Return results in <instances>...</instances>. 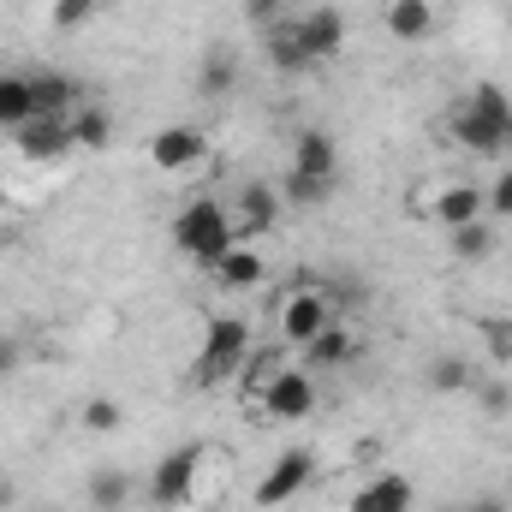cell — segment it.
I'll use <instances>...</instances> for the list:
<instances>
[{
    "mask_svg": "<svg viewBox=\"0 0 512 512\" xmlns=\"http://www.w3.org/2000/svg\"><path fill=\"white\" fill-rule=\"evenodd\" d=\"M173 245H179V251L191 256V262L215 268L221 256L233 251V215H227L221 203L197 197V203H185V209L173 215Z\"/></svg>",
    "mask_w": 512,
    "mask_h": 512,
    "instance_id": "obj_1",
    "label": "cell"
},
{
    "mask_svg": "<svg viewBox=\"0 0 512 512\" xmlns=\"http://www.w3.org/2000/svg\"><path fill=\"white\" fill-rule=\"evenodd\" d=\"M251 346H256V340H251V322H245V316H215V322H209V334H203V346H197L191 382H197V387L233 382Z\"/></svg>",
    "mask_w": 512,
    "mask_h": 512,
    "instance_id": "obj_2",
    "label": "cell"
},
{
    "mask_svg": "<svg viewBox=\"0 0 512 512\" xmlns=\"http://www.w3.org/2000/svg\"><path fill=\"white\" fill-rule=\"evenodd\" d=\"M203 459H209V441H185V447H173V453L149 471V501H155V507H185V501L197 495V471H203Z\"/></svg>",
    "mask_w": 512,
    "mask_h": 512,
    "instance_id": "obj_3",
    "label": "cell"
},
{
    "mask_svg": "<svg viewBox=\"0 0 512 512\" xmlns=\"http://www.w3.org/2000/svg\"><path fill=\"white\" fill-rule=\"evenodd\" d=\"M12 149L24 155V161H36V167H48V161H66L78 143H72V120H60V114H30L24 126H12Z\"/></svg>",
    "mask_w": 512,
    "mask_h": 512,
    "instance_id": "obj_4",
    "label": "cell"
},
{
    "mask_svg": "<svg viewBox=\"0 0 512 512\" xmlns=\"http://www.w3.org/2000/svg\"><path fill=\"white\" fill-rule=\"evenodd\" d=\"M447 131H453V143H459V149H471V155H483V161H495V155H507V149H512V126L489 120V114H483V108H471V102L447 108Z\"/></svg>",
    "mask_w": 512,
    "mask_h": 512,
    "instance_id": "obj_5",
    "label": "cell"
},
{
    "mask_svg": "<svg viewBox=\"0 0 512 512\" xmlns=\"http://www.w3.org/2000/svg\"><path fill=\"white\" fill-rule=\"evenodd\" d=\"M316 477V459H310V447H286L268 471H262V483H256V507H286L292 495H304V483Z\"/></svg>",
    "mask_w": 512,
    "mask_h": 512,
    "instance_id": "obj_6",
    "label": "cell"
},
{
    "mask_svg": "<svg viewBox=\"0 0 512 512\" xmlns=\"http://www.w3.org/2000/svg\"><path fill=\"white\" fill-rule=\"evenodd\" d=\"M328 322H334V298H328V292H292V298L280 304V340H286L292 352H304Z\"/></svg>",
    "mask_w": 512,
    "mask_h": 512,
    "instance_id": "obj_7",
    "label": "cell"
},
{
    "mask_svg": "<svg viewBox=\"0 0 512 512\" xmlns=\"http://www.w3.org/2000/svg\"><path fill=\"white\" fill-rule=\"evenodd\" d=\"M256 399H262V411H268L274 423H304V417L316 411V376H310V370H280Z\"/></svg>",
    "mask_w": 512,
    "mask_h": 512,
    "instance_id": "obj_8",
    "label": "cell"
},
{
    "mask_svg": "<svg viewBox=\"0 0 512 512\" xmlns=\"http://www.w3.org/2000/svg\"><path fill=\"white\" fill-rule=\"evenodd\" d=\"M292 30H298V48H304L310 66L316 60H334L346 48V12L340 6H310L304 18H292Z\"/></svg>",
    "mask_w": 512,
    "mask_h": 512,
    "instance_id": "obj_9",
    "label": "cell"
},
{
    "mask_svg": "<svg viewBox=\"0 0 512 512\" xmlns=\"http://www.w3.org/2000/svg\"><path fill=\"white\" fill-rule=\"evenodd\" d=\"M149 161L161 173H191L197 161H209V137L197 126H161L149 137Z\"/></svg>",
    "mask_w": 512,
    "mask_h": 512,
    "instance_id": "obj_10",
    "label": "cell"
},
{
    "mask_svg": "<svg viewBox=\"0 0 512 512\" xmlns=\"http://www.w3.org/2000/svg\"><path fill=\"white\" fill-rule=\"evenodd\" d=\"M358 352H364V346H358V334H352V328H340V322H328V328L304 346V370H310V376H328V370H346Z\"/></svg>",
    "mask_w": 512,
    "mask_h": 512,
    "instance_id": "obj_11",
    "label": "cell"
},
{
    "mask_svg": "<svg viewBox=\"0 0 512 512\" xmlns=\"http://www.w3.org/2000/svg\"><path fill=\"white\" fill-rule=\"evenodd\" d=\"M429 215H435L447 233H459V227H471V221H483V215H489V197H483L477 185H447V191H435Z\"/></svg>",
    "mask_w": 512,
    "mask_h": 512,
    "instance_id": "obj_12",
    "label": "cell"
},
{
    "mask_svg": "<svg viewBox=\"0 0 512 512\" xmlns=\"http://www.w3.org/2000/svg\"><path fill=\"white\" fill-rule=\"evenodd\" d=\"M411 477L405 471H382V477H370L358 495H352V512H411Z\"/></svg>",
    "mask_w": 512,
    "mask_h": 512,
    "instance_id": "obj_13",
    "label": "cell"
},
{
    "mask_svg": "<svg viewBox=\"0 0 512 512\" xmlns=\"http://www.w3.org/2000/svg\"><path fill=\"white\" fill-rule=\"evenodd\" d=\"M30 96H36V114H60V120H72L84 108V84L60 78V72H30Z\"/></svg>",
    "mask_w": 512,
    "mask_h": 512,
    "instance_id": "obj_14",
    "label": "cell"
},
{
    "mask_svg": "<svg viewBox=\"0 0 512 512\" xmlns=\"http://www.w3.org/2000/svg\"><path fill=\"white\" fill-rule=\"evenodd\" d=\"M292 173H310V179H340V149L328 131H298L292 143Z\"/></svg>",
    "mask_w": 512,
    "mask_h": 512,
    "instance_id": "obj_15",
    "label": "cell"
},
{
    "mask_svg": "<svg viewBox=\"0 0 512 512\" xmlns=\"http://www.w3.org/2000/svg\"><path fill=\"white\" fill-rule=\"evenodd\" d=\"M215 280H221V292H256L262 280H268V262L251 251V245H233V251L221 256L215 268H209Z\"/></svg>",
    "mask_w": 512,
    "mask_h": 512,
    "instance_id": "obj_16",
    "label": "cell"
},
{
    "mask_svg": "<svg viewBox=\"0 0 512 512\" xmlns=\"http://www.w3.org/2000/svg\"><path fill=\"white\" fill-rule=\"evenodd\" d=\"M233 209H239V227H245V233H268V227L280 221V209H286V203H280V191H274V185L251 179V185H239V203H233Z\"/></svg>",
    "mask_w": 512,
    "mask_h": 512,
    "instance_id": "obj_17",
    "label": "cell"
},
{
    "mask_svg": "<svg viewBox=\"0 0 512 512\" xmlns=\"http://www.w3.org/2000/svg\"><path fill=\"white\" fill-rule=\"evenodd\" d=\"M387 36L393 42H423L435 30V6L429 0H387Z\"/></svg>",
    "mask_w": 512,
    "mask_h": 512,
    "instance_id": "obj_18",
    "label": "cell"
},
{
    "mask_svg": "<svg viewBox=\"0 0 512 512\" xmlns=\"http://www.w3.org/2000/svg\"><path fill=\"white\" fill-rule=\"evenodd\" d=\"M262 42H268V66H274L280 78H298V72H310V60H304V48H298V30H292V18L268 24V30H262Z\"/></svg>",
    "mask_w": 512,
    "mask_h": 512,
    "instance_id": "obj_19",
    "label": "cell"
},
{
    "mask_svg": "<svg viewBox=\"0 0 512 512\" xmlns=\"http://www.w3.org/2000/svg\"><path fill=\"white\" fill-rule=\"evenodd\" d=\"M286 352H292L286 340H280V346H251V352H245V364H239V382H245V393H251V399H256L268 382H274L280 370H286Z\"/></svg>",
    "mask_w": 512,
    "mask_h": 512,
    "instance_id": "obj_20",
    "label": "cell"
},
{
    "mask_svg": "<svg viewBox=\"0 0 512 512\" xmlns=\"http://www.w3.org/2000/svg\"><path fill=\"white\" fill-rule=\"evenodd\" d=\"M30 114H36L30 78H12V72H0V137H12V126H24Z\"/></svg>",
    "mask_w": 512,
    "mask_h": 512,
    "instance_id": "obj_21",
    "label": "cell"
},
{
    "mask_svg": "<svg viewBox=\"0 0 512 512\" xmlns=\"http://www.w3.org/2000/svg\"><path fill=\"white\" fill-rule=\"evenodd\" d=\"M334 185H340V179H310V173H286V185H280V203H286V209H322V203L334 197Z\"/></svg>",
    "mask_w": 512,
    "mask_h": 512,
    "instance_id": "obj_22",
    "label": "cell"
},
{
    "mask_svg": "<svg viewBox=\"0 0 512 512\" xmlns=\"http://www.w3.org/2000/svg\"><path fill=\"white\" fill-rule=\"evenodd\" d=\"M72 143H78V149H108V143H114V120H108V108L84 102V108L72 114Z\"/></svg>",
    "mask_w": 512,
    "mask_h": 512,
    "instance_id": "obj_23",
    "label": "cell"
},
{
    "mask_svg": "<svg viewBox=\"0 0 512 512\" xmlns=\"http://www.w3.org/2000/svg\"><path fill=\"white\" fill-rule=\"evenodd\" d=\"M233 90H239V66H233V54H209L203 72H197V96L221 102V96H233Z\"/></svg>",
    "mask_w": 512,
    "mask_h": 512,
    "instance_id": "obj_24",
    "label": "cell"
},
{
    "mask_svg": "<svg viewBox=\"0 0 512 512\" xmlns=\"http://www.w3.org/2000/svg\"><path fill=\"white\" fill-rule=\"evenodd\" d=\"M84 495H90V507H96V512H120L131 501V477H126V471H96Z\"/></svg>",
    "mask_w": 512,
    "mask_h": 512,
    "instance_id": "obj_25",
    "label": "cell"
},
{
    "mask_svg": "<svg viewBox=\"0 0 512 512\" xmlns=\"http://www.w3.org/2000/svg\"><path fill=\"white\" fill-rule=\"evenodd\" d=\"M423 382L435 387V393H465V387H471V364H465V358H447V352H441V358H435V364L423 370Z\"/></svg>",
    "mask_w": 512,
    "mask_h": 512,
    "instance_id": "obj_26",
    "label": "cell"
},
{
    "mask_svg": "<svg viewBox=\"0 0 512 512\" xmlns=\"http://www.w3.org/2000/svg\"><path fill=\"white\" fill-rule=\"evenodd\" d=\"M489 251H495L489 221H471V227H459V233H453V256H459V262H483Z\"/></svg>",
    "mask_w": 512,
    "mask_h": 512,
    "instance_id": "obj_27",
    "label": "cell"
},
{
    "mask_svg": "<svg viewBox=\"0 0 512 512\" xmlns=\"http://www.w3.org/2000/svg\"><path fill=\"white\" fill-rule=\"evenodd\" d=\"M465 102H471V108H483L489 120H501V126H512V96L501 90V84H477V90H471Z\"/></svg>",
    "mask_w": 512,
    "mask_h": 512,
    "instance_id": "obj_28",
    "label": "cell"
},
{
    "mask_svg": "<svg viewBox=\"0 0 512 512\" xmlns=\"http://www.w3.org/2000/svg\"><path fill=\"white\" fill-rule=\"evenodd\" d=\"M102 6H108V0H54V24H60V30H84Z\"/></svg>",
    "mask_w": 512,
    "mask_h": 512,
    "instance_id": "obj_29",
    "label": "cell"
},
{
    "mask_svg": "<svg viewBox=\"0 0 512 512\" xmlns=\"http://www.w3.org/2000/svg\"><path fill=\"white\" fill-rule=\"evenodd\" d=\"M483 346H489L495 364H507L512 358V322L507 316H489V322H483Z\"/></svg>",
    "mask_w": 512,
    "mask_h": 512,
    "instance_id": "obj_30",
    "label": "cell"
},
{
    "mask_svg": "<svg viewBox=\"0 0 512 512\" xmlns=\"http://www.w3.org/2000/svg\"><path fill=\"white\" fill-rule=\"evenodd\" d=\"M84 429H90V435L120 429V405H114V399H90V405H84Z\"/></svg>",
    "mask_w": 512,
    "mask_h": 512,
    "instance_id": "obj_31",
    "label": "cell"
},
{
    "mask_svg": "<svg viewBox=\"0 0 512 512\" xmlns=\"http://www.w3.org/2000/svg\"><path fill=\"white\" fill-rule=\"evenodd\" d=\"M483 197H489V209H495V215H512V167H507V173H495V185H489Z\"/></svg>",
    "mask_w": 512,
    "mask_h": 512,
    "instance_id": "obj_32",
    "label": "cell"
},
{
    "mask_svg": "<svg viewBox=\"0 0 512 512\" xmlns=\"http://www.w3.org/2000/svg\"><path fill=\"white\" fill-rule=\"evenodd\" d=\"M245 18H251L256 30H268V24H280L286 12H280V0H245Z\"/></svg>",
    "mask_w": 512,
    "mask_h": 512,
    "instance_id": "obj_33",
    "label": "cell"
},
{
    "mask_svg": "<svg viewBox=\"0 0 512 512\" xmlns=\"http://www.w3.org/2000/svg\"><path fill=\"white\" fill-rule=\"evenodd\" d=\"M18 364H24V346H18L12 334H0V382H6V376H18Z\"/></svg>",
    "mask_w": 512,
    "mask_h": 512,
    "instance_id": "obj_34",
    "label": "cell"
},
{
    "mask_svg": "<svg viewBox=\"0 0 512 512\" xmlns=\"http://www.w3.org/2000/svg\"><path fill=\"white\" fill-rule=\"evenodd\" d=\"M483 411H495V417L512 411V387L507 382H489V387H483Z\"/></svg>",
    "mask_w": 512,
    "mask_h": 512,
    "instance_id": "obj_35",
    "label": "cell"
},
{
    "mask_svg": "<svg viewBox=\"0 0 512 512\" xmlns=\"http://www.w3.org/2000/svg\"><path fill=\"white\" fill-rule=\"evenodd\" d=\"M12 507V483H6V477H0V512Z\"/></svg>",
    "mask_w": 512,
    "mask_h": 512,
    "instance_id": "obj_36",
    "label": "cell"
},
{
    "mask_svg": "<svg viewBox=\"0 0 512 512\" xmlns=\"http://www.w3.org/2000/svg\"><path fill=\"white\" fill-rule=\"evenodd\" d=\"M465 512H507L501 501H477V507H465Z\"/></svg>",
    "mask_w": 512,
    "mask_h": 512,
    "instance_id": "obj_37",
    "label": "cell"
},
{
    "mask_svg": "<svg viewBox=\"0 0 512 512\" xmlns=\"http://www.w3.org/2000/svg\"><path fill=\"white\" fill-rule=\"evenodd\" d=\"M435 512H453V507H435Z\"/></svg>",
    "mask_w": 512,
    "mask_h": 512,
    "instance_id": "obj_38",
    "label": "cell"
},
{
    "mask_svg": "<svg viewBox=\"0 0 512 512\" xmlns=\"http://www.w3.org/2000/svg\"><path fill=\"white\" fill-rule=\"evenodd\" d=\"M507 30H512V18H507Z\"/></svg>",
    "mask_w": 512,
    "mask_h": 512,
    "instance_id": "obj_39",
    "label": "cell"
}]
</instances>
